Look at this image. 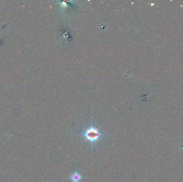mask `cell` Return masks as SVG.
Returning <instances> with one entry per match:
<instances>
[{"label":"cell","mask_w":183,"mask_h":182,"mask_svg":"<svg viewBox=\"0 0 183 182\" xmlns=\"http://www.w3.org/2000/svg\"><path fill=\"white\" fill-rule=\"evenodd\" d=\"M70 179L72 182H79L82 179V176L77 171L71 174L70 176Z\"/></svg>","instance_id":"7a4b0ae2"},{"label":"cell","mask_w":183,"mask_h":182,"mask_svg":"<svg viewBox=\"0 0 183 182\" xmlns=\"http://www.w3.org/2000/svg\"><path fill=\"white\" fill-rule=\"evenodd\" d=\"M106 135V132L100 131L93 124L84 131L79 133V135L84 138L85 142H88L91 145L92 148L95 147L96 143L105 138Z\"/></svg>","instance_id":"6da1fadb"}]
</instances>
